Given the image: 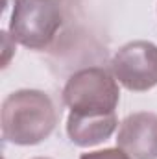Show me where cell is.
I'll return each mask as SVG.
<instances>
[{
  "label": "cell",
  "instance_id": "cell-5",
  "mask_svg": "<svg viewBox=\"0 0 157 159\" xmlns=\"http://www.w3.org/2000/svg\"><path fill=\"white\" fill-rule=\"evenodd\" d=\"M118 148L131 159H157V115L141 111L120 124Z\"/></svg>",
  "mask_w": 157,
  "mask_h": 159
},
{
  "label": "cell",
  "instance_id": "cell-6",
  "mask_svg": "<svg viewBox=\"0 0 157 159\" xmlns=\"http://www.w3.org/2000/svg\"><path fill=\"white\" fill-rule=\"evenodd\" d=\"M117 129L115 113H74L70 111L67 120V133L70 141L78 146H94L113 135Z\"/></svg>",
  "mask_w": 157,
  "mask_h": 159
},
{
  "label": "cell",
  "instance_id": "cell-7",
  "mask_svg": "<svg viewBox=\"0 0 157 159\" xmlns=\"http://www.w3.org/2000/svg\"><path fill=\"white\" fill-rule=\"evenodd\" d=\"M79 159H131L122 148H107L100 152H89L83 154Z\"/></svg>",
  "mask_w": 157,
  "mask_h": 159
},
{
  "label": "cell",
  "instance_id": "cell-1",
  "mask_svg": "<svg viewBox=\"0 0 157 159\" xmlns=\"http://www.w3.org/2000/svg\"><path fill=\"white\" fill-rule=\"evenodd\" d=\"M2 135L6 141L30 146L44 141L56 128L57 115L52 98L43 91L22 89L2 104Z\"/></svg>",
  "mask_w": 157,
  "mask_h": 159
},
{
  "label": "cell",
  "instance_id": "cell-8",
  "mask_svg": "<svg viewBox=\"0 0 157 159\" xmlns=\"http://www.w3.org/2000/svg\"><path fill=\"white\" fill-rule=\"evenodd\" d=\"M35 159H48V157H35Z\"/></svg>",
  "mask_w": 157,
  "mask_h": 159
},
{
  "label": "cell",
  "instance_id": "cell-9",
  "mask_svg": "<svg viewBox=\"0 0 157 159\" xmlns=\"http://www.w3.org/2000/svg\"><path fill=\"white\" fill-rule=\"evenodd\" d=\"M46 2H56V0H46Z\"/></svg>",
  "mask_w": 157,
  "mask_h": 159
},
{
  "label": "cell",
  "instance_id": "cell-3",
  "mask_svg": "<svg viewBox=\"0 0 157 159\" xmlns=\"http://www.w3.org/2000/svg\"><path fill=\"white\" fill-rule=\"evenodd\" d=\"M61 22L63 17L56 2L15 0L9 20V34L13 41L32 50H41L54 41Z\"/></svg>",
  "mask_w": 157,
  "mask_h": 159
},
{
  "label": "cell",
  "instance_id": "cell-2",
  "mask_svg": "<svg viewBox=\"0 0 157 159\" xmlns=\"http://www.w3.org/2000/svg\"><path fill=\"white\" fill-rule=\"evenodd\" d=\"M118 98L117 78L100 67L78 70L63 89V100L74 113H115Z\"/></svg>",
  "mask_w": 157,
  "mask_h": 159
},
{
  "label": "cell",
  "instance_id": "cell-4",
  "mask_svg": "<svg viewBox=\"0 0 157 159\" xmlns=\"http://www.w3.org/2000/svg\"><path fill=\"white\" fill-rule=\"evenodd\" d=\"M111 69L128 91H150L157 85V46L148 41L128 43L115 54Z\"/></svg>",
  "mask_w": 157,
  "mask_h": 159
}]
</instances>
